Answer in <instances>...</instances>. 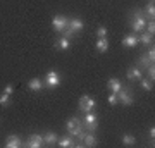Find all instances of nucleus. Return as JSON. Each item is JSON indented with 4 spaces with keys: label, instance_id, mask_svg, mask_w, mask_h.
Here are the masks:
<instances>
[{
    "label": "nucleus",
    "instance_id": "obj_1",
    "mask_svg": "<svg viewBox=\"0 0 155 148\" xmlns=\"http://www.w3.org/2000/svg\"><path fill=\"white\" fill-rule=\"evenodd\" d=\"M127 19H129V28L133 33H141L145 31V26H147V21L150 17L143 12V9L140 7H133L127 11Z\"/></svg>",
    "mask_w": 155,
    "mask_h": 148
},
{
    "label": "nucleus",
    "instance_id": "obj_2",
    "mask_svg": "<svg viewBox=\"0 0 155 148\" xmlns=\"http://www.w3.org/2000/svg\"><path fill=\"white\" fill-rule=\"evenodd\" d=\"M117 98H119V104L124 105V107H131L134 104V91H133V86L129 84H124L121 88V91L117 93Z\"/></svg>",
    "mask_w": 155,
    "mask_h": 148
},
{
    "label": "nucleus",
    "instance_id": "obj_3",
    "mask_svg": "<svg viewBox=\"0 0 155 148\" xmlns=\"http://www.w3.org/2000/svg\"><path fill=\"white\" fill-rule=\"evenodd\" d=\"M81 119H83V127L86 131L97 133V129H98V114L95 110L86 112V114H81Z\"/></svg>",
    "mask_w": 155,
    "mask_h": 148
},
{
    "label": "nucleus",
    "instance_id": "obj_4",
    "mask_svg": "<svg viewBox=\"0 0 155 148\" xmlns=\"http://www.w3.org/2000/svg\"><path fill=\"white\" fill-rule=\"evenodd\" d=\"M43 83H45V88H48V90H55V88L61 86L62 83V76L61 72L57 71V69H50L43 77Z\"/></svg>",
    "mask_w": 155,
    "mask_h": 148
},
{
    "label": "nucleus",
    "instance_id": "obj_5",
    "mask_svg": "<svg viewBox=\"0 0 155 148\" xmlns=\"http://www.w3.org/2000/svg\"><path fill=\"white\" fill-rule=\"evenodd\" d=\"M95 107H97V100L91 98L90 95H83L78 100V110H79V114L91 112V110H95Z\"/></svg>",
    "mask_w": 155,
    "mask_h": 148
},
{
    "label": "nucleus",
    "instance_id": "obj_6",
    "mask_svg": "<svg viewBox=\"0 0 155 148\" xmlns=\"http://www.w3.org/2000/svg\"><path fill=\"white\" fill-rule=\"evenodd\" d=\"M22 146H26V148H41V146H45L43 134H40V133H31V134H28V138H26L24 143H22Z\"/></svg>",
    "mask_w": 155,
    "mask_h": 148
},
{
    "label": "nucleus",
    "instance_id": "obj_7",
    "mask_svg": "<svg viewBox=\"0 0 155 148\" xmlns=\"http://www.w3.org/2000/svg\"><path fill=\"white\" fill-rule=\"evenodd\" d=\"M67 24H69V17L64 16V14H55L52 17V29L55 33H62L67 28Z\"/></svg>",
    "mask_w": 155,
    "mask_h": 148
},
{
    "label": "nucleus",
    "instance_id": "obj_8",
    "mask_svg": "<svg viewBox=\"0 0 155 148\" xmlns=\"http://www.w3.org/2000/svg\"><path fill=\"white\" fill-rule=\"evenodd\" d=\"M141 77H143V71H141L136 64L127 67V71H126V79L127 81L134 83V81H138V79H141Z\"/></svg>",
    "mask_w": 155,
    "mask_h": 148
},
{
    "label": "nucleus",
    "instance_id": "obj_9",
    "mask_svg": "<svg viewBox=\"0 0 155 148\" xmlns=\"http://www.w3.org/2000/svg\"><path fill=\"white\" fill-rule=\"evenodd\" d=\"M22 143H24V140L21 134H7L4 145H5V148H21Z\"/></svg>",
    "mask_w": 155,
    "mask_h": 148
},
{
    "label": "nucleus",
    "instance_id": "obj_10",
    "mask_svg": "<svg viewBox=\"0 0 155 148\" xmlns=\"http://www.w3.org/2000/svg\"><path fill=\"white\" fill-rule=\"evenodd\" d=\"M138 33H133V31L124 35V38H122V47H126V48H134V47H138Z\"/></svg>",
    "mask_w": 155,
    "mask_h": 148
},
{
    "label": "nucleus",
    "instance_id": "obj_11",
    "mask_svg": "<svg viewBox=\"0 0 155 148\" xmlns=\"http://www.w3.org/2000/svg\"><path fill=\"white\" fill-rule=\"evenodd\" d=\"M55 146H59V148H74L76 146V140H74L71 134H67L66 133L64 136H59Z\"/></svg>",
    "mask_w": 155,
    "mask_h": 148
},
{
    "label": "nucleus",
    "instance_id": "obj_12",
    "mask_svg": "<svg viewBox=\"0 0 155 148\" xmlns=\"http://www.w3.org/2000/svg\"><path fill=\"white\" fill-rule=\"evenodd\" d=\"M83 146H86V148H93V146H97L98 145V138H97V134L95 133H91V131H84V134H83Z\"/></svg>",
    "mask_w": 155,
    "mask_h": 148
},
{
    "label": "nucleus",
    "instance_id": "obj_13",
    "mask_svg": "<svg viewBox=\"0 0 155 148\" xmlns=\"http://www.w3.org/2000/svg\"><path fill=\"white\" fill-rule=\"evenodd\" d=\"M54 47H55V50H61V52H66V50H69L72 47V40L66 38V36H59V38H55V43H54Z\"/></svg>",
    "mask_w": 155,
    "mask_h": 148
},
{
    "label": "nucleus",
    "instance_id": "obj_14",
    "mask_svg": "<svg viewBox=\"0 0 155 148\" xmlns=\"http://www.w3.org/2000/svg\"><path fill=\"white\" fill-rule=\"evenodd\" d=\"M67 28H71L72 31L79 33V31H83L84 29V21L81 19V17L72 16V17H69V24H67Z\"/></svg>",
    "mask_w": 155,
    "mask_h": 148
},
{
    "label": "nucleus",
    "instance_id": "obj_15",
    "mask_svg": "<svg viewBox=\"0 0 155 148\" xmlns=\"http://www.w3.org/2000/svg\"><path fill=\"white\" fill-rule=\"evenodd\" d=\"M122 86H124V83H122L119 77H109V81H107L109 91H114V93H119Z\"/></svg>",
    "mask_w": 155,
    "mask_h": 148
},
{
    "label": "nucleus",
    "instance_id": "obj_16",
    "mask_svg": "<svg viewBox=\"0 0 155 148\" xmlns=\"http://www.w3.org/2000/svg\"><path fill=\"white\" fill-rule=\"evenodd\" d=\"M57 140H59V134H57L55 131H47V133H43L45 146H55V145H57Z\"/></svg>",
    "mask_w": 155,
    "mask_h": 148
},
{
    "label": "nucleus",
    "instance_id": "obj_17",
    "mask_svg": "<svg viewBox=\"0 0 155 148\" xmlns=\"http://www.w3.org/2000/svg\"><path fill=\"white\" fill-rule=\"evenodd\" d=\"M28 88L31 90V91H41L45 88V83L41 77H31L28 81Z\"/></svg>",
    "mask_w": 155,
    "mask_h": 148
},
{
    "label": "nucleus",
    "instance_id": "obj_18",
    "mask_svg": "<svg viewBox=\"0 0 155 148\" xmlns=\"http://www.w3.org/2000/svg\"><path fill=\"white\" fill-rule=\"evenodd\" d=\"M121 143L124 146H134V145H136V136H134L133 133H122Z\"/></svg>",
    "mask_w": 155,
    "mask_h": 148
},
{
    "label": "nucleus",
    "instance_id": "obj_19",
    "mask_svg": "<svg viewBox=\"0 0 155 148\" xmlns=\"http://www.w3.org/2000/svg\"><path fill=\"white\" fill-rule=\"evenodd\" d=\"M95 48L98 54H105L107 50H109V40L107 38H97L95 41Z\"/></svg>",
    "mask_w": 155,
    "mask_h": 148
},
{
    "label": "nucleus",
    "instance_id": "obj_20",
    "mask_svg": "<svg viewBox=\"0 0 155 148\" xmlns=\"http://www.w3.org/2000/svg\"><path fill=\"white\" fill-rule=\"evenodd\" d=\"M138 86L141 88L143 91H147V93H152V91H153V81H150V79H147V77L138 79Z\"/></svg>",
    "mask_w": 155,
    "mask_h": 148
},
{
    "label": "nucleus",
    "instance_id": "obj_21",
    "mask_svg": "<svg viewBox=\"0 0 155 148\" xmlns=\"http://www.w3.org/2000/svg\"><path fill=\"white\" fill-rule=\"evenodd\" d=\"M138 40H140V43L145 45V47H148V45L153 43V36L150 33H147V31H141V33H138Z\"/></svg>",
    "mask_w": 155,
    "mask_h": 148
},
{
    "label": "nucleus",
    "instance_id": "obj_22",
    "mask_svg": "<svg viewBox=\"0 0 155 148\" xmlns=\"http://www.w3.org/2000/svg\"><path fill=\"white\" fill-rule=\"evenodd\" d=\"M152 64H153V62H152L148 57H147V54H141V55L138 57V61H136V66H138L140 69H147V67L152 66Z\"/></svg>",
    "mask_w": 155,
    "mask_h": 148
},
{
    "label": "nucleus",
    "instance_id": "obj_23",
    "mask_svg": "<svg viewBox=\"0 0 155 148\" xmlns=\"http://www.w3.org/2000/svg\"><path fill=\"white\" fill-rule=\"evenodd\" d=\"M143 12L150 17V19H153V17H155V5H153V2H148V4L145 5Z\"/></svg>",
    "mask_w": 155,
    "mask_h": 148
},
{
    "label": "nucleus",
    "instance_id": "obj_24",
    "mask_svg": "<svg viewBox=\"0 0 155 148\" xmlns=\"http://www.w3.org/2000/svg\"><path fill=\"white\" fill-rule=\"evenodd\" d=\"M145 77L150 79V81H155V64H152L145 69Z\"/></svg>",
    "mask_w": 155,
    "mask_h": 148
},
{
    "label": "nucleus",
    "instance_id": "obj_25",
    "mask_svg": "<svg viewBox=\"0 0 155 148\" xmlns=\"http://www.w3.org/2000/svg\"><path fill=\"white\" fill-rule=\"evenodd\" d=\"M0 107H11V95L7 93H2L0 95Z\"/></svg>",
    "mask_w": 155,
    "mask_h": 148
},
{
    "label": "nucleus",
    "instance_id": "obj_26",
    "mask_svg": "<svg viewBox=\"0 0 155 148\" xmlns=\"http://www.w3.org/2000/svg\"><path fill=\"white\" fill-rule=\"evenodd\" d=\"M61 35H62V36H66V38H69V40H76L78 38V33H76V31H72L71 28H66Z\"/></svg>",
    "mask_w": 155,
    "mask_h": 148
},
{
    "label": "nucleus",
    "instance_id": "obj_27",
    "mask_svg": "<svg viewBox=\"0 0 155 148\" xmlns=\"http://www.w3.org/2000/svg\"><path fill=\"white\" fill-rule=\"evenodd\" d=\"M147 138H148V145L153 146V138H155V127L153 126H150L148 129H147Z\"/></svg>",
    "mask_w": 155,
    "mask_h": 148
},
{
    "label": "nucleus",
    "instance_id": "obj_28",
    "mask_svg": "<svg viewBox=\"0 0 155 148\" xmlns=\"http://www.w3.org/2000/svg\"><path fill=\"white\" fill-rule=\"evenodd\" d=\"M97 38H107V35H109V29L105 26H98L97 28Z\"/></svg>",
    "mask_w": 155,
    "mask_h": 148
},
{
    "label": "nucleus",
    "instance_id": "obj_29",
    "mask_svg": "<svg viewBox=\"0 0 155 148\" xmlns=\"http://www.w3.org/2000/svg\"><path fill=\"white\" fill-rule=\"evenodd\" d=\"M145 31H147V33H150L152 36L155 35V22H153V19H148V21H147V26H145Z\"/></svg>",
    "mask_w": 155,
    "mask_h": 148
},
{
    "label": "nucleus",
    "instance_id": "obj_30",
    "mask_svg": "<svg viewBox=\"0 0 155 148\" xmlns=\"http://www.w3.org/2000/svg\"><path fill=\"white\" fill-rule=\"evenodd\" d=\"M145 54H147V57H148L152 62H155V47H153V43L147 47V52H145Z\"/></svg>",
    "mask_w": 155,
    "mask_h": 148
},
{
    "label": "nucleus",
    "instance_id": "obj_31",
    "mask_svg": "<svg viewBox=\"0 0 155 148\" xmlns=\"http://www.w3.org/2000/svg\"><path fill=\"white\" fill-rule=\"evenodd\" d=\"M107 102H109V105H117V104H119V98H117V93H114V91H110V93H109V97H107Z\"/></svg>",
    "mask_w": 155,
    "mask_h": 148
},
{
    "label": "nucleus",
    "instance_id": "obj_32",
    "mask_svg": "<svg viewBox=\"0 0 155 148\" xmlns=\"http://www.w3.org/2000/svg\"><path fill=\"white\" fill-rule=\"evenodd\" d=\"M4 93H7V95H14V86L12 84H5V88H4Z\"/></svg>",
    "mask_w": 155,
    "mask_h": 148
},
{
    "label": "nucleus",
    "instance_id": "obj_33",
    "mask_svg": "<svg viewBox=\"0 0 155 148\" xmlns=\"http://www.w3.org/2000/svg\"><path fill=\"white\" fill-rule=\"evenodd\" d=\"M148 2H153V0H148Z\"/></svg>",
    "mask_w": 155,
    "mask_h": 148
}]
</instances>
